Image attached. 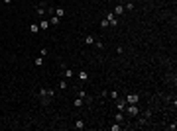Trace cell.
<instances>
[{"mask_svg": "<svg viewBox=\"0 0 177 131\" xmlns=\"http://www.w3.org/2000/svg\"><path fill=\"white\" fill-rule=\"evenodd\" d=\"M106 18V22H108V26H112V28H116L118 26V16H114L112 12H108V14L104 16Z\"/></svg>", "mask_w": 177, "mask_h": 131, "instance_id": "cell-1", "label": "cell"}, {"mask_svg": "<svg viewBox=\"0 0 177 131\" xmlns=\"http://www.w3.org/2000/svg\"><path fill=\"white\" fill-rule=\"evenodd\" d=\"M59 20H61V18H57V16H51L49 24H51V26H57V24H59Z\"/></svg>", "mask_w": 177, "mask_h": 131, "instance_id": "cell-15", "label": "cell"}, {"mask_svg": "<svg viewBox=\"0 0 177 131\" xmlns=\"http://www.w3.org/2000/svg\"><path fill=\"white\" fill-rule=\"evenodd\" d=\"M2 2H4V4H12V0H2Z\"/></svg>", "mask_w": 177, "mask_h": 131, "instance_id": "cell-25", "label": "cell"}, {"mask_svg": "<svg viewBox=\"0 0 177 131\" xmlns=\"http://www.w3.org/2000/svg\"><path fill=\"white\" fill-rule=\"evenodd\" d=\"M53 96H55V92H53V90H51V88H49V90H47V98H49V100H51V98H53Z\"/></svg>", "mask_w": 177, "mask_h": 131, "instance_id": "cell-24", "label": "cell"}, {"mask_svg": "<svg viewBox=\"0 0 177 131\" xmlns=\"http://www.w3.org/2000/svg\"><path fill=\"white\" fill-rule=\"evenodd\" d=\"M59 88H61V90H67V80H61V82H59Z\"/></svg>", "mask_w": 177, "mask_h": 131, "instance_id": "cell-20", "label": "cell"}, {"mask_svg": "<svg viewBox=\"0 0 177 131\" xmlns=\"http://www.w3.org/2000/svg\"><path fill=\"white\" fill-rule=\"evenodd\" d=\"M116 123L124 125V112H118V114H116Z\"/></svg>", "mask_w": 177, "mask_h": 131, "instance_id": "cell-8", "label": "cell"}, {"mask_svg": "<svg viewBox=\"0 0 177 131\" xmlns=\"http://www.w3.org/2000/svg\"><path fill=\"white\" fill-rule=\"evenodd\" d=\"M106 96H110L112 100H118V92H114V90H112V92H108Z\"/></svg>", "mask_w": 177, "mask_h": 131, "instance_id": "cell-19", "label": "cell"}, {"mask_svg": "<svg viewBox=\"0 0 177 131\" xmlns=\"http://www.w3.org/2000/svg\"><path fill=\"white\" fill-rule=\"evenodd\" d=\"M83 104H85V100H83V98H79V96H77V98H75V106H77V108H81Z\"/></svg>", "mask_w": 177, "mask_h": 131, "instance_id": "cell-13", "label": "cell"}, {"mask_svg": "<svg viewBox=\"0 0 177 131\" xmlns=\"http://www.w3.org/2000/svg\"><path fill=\"white\" fill-rule=\"evenodd\" d=\"M128 114H130V116H138V114H140V108H138V106H136V104H128ZM124 110V112H126Z\"/></svg>", "mask_w": 177, "mask_h": 131, "instance_id": "cell-2", "label": "cell"}, {"mask_svg": "<svg viewBox=\"0 0 177 131\" xmlns=\"http://www.w3.org/2000/svg\"><path fill=\"white\" fill-rule=\"evenodd\" d=\"M126 10H134V2H126Z\"/></svg>", "mask_w": 177, "mask_h": 131, "instance_id": "cell-23", "label": "cell"}, {"mask_svg": "<svg viewBox=\"0 0 177 131\" xmlns=\"http://www.w3.org/2000/svg\"><path fill=\"white\" fill-rule=\"evenodd\" d=\"M36 12H37L39 16H45V2H41V4L36 8Z\"/></svg>", "mask_w": 177, "mask_h": 131, "instance_id": "cell-6", "label": "cell"}, {"mask_svg": "<svg viewBox=\"0 0 177 131\" xmlns=\"http://www.w3.org/2000/svg\"><path fill=\"white\" fill-rule=\"evenodd\" d=\"M55 16H57V18H61V16H65V10H63L61 6H57V8H55Z\"/></svg>", "mask_w": 177, "mask_h": 131, "instance_id": "cell-10", "label": "cell"}, {"mask_svg": "<svg viewBox=\"0 0 177 131\" xmlns=\"http://www.w3.org/2000/svg\"><path fill=\"white\" fill-rule=\"evenodd\" d=\"M112 14H114V16H122V14H124V4H118V6L114 8Z\"/></svg>", "mask_w": 177, "mask_h": 131, "instance_id": "cell-5", "label": "cell"}, {"mask_svg": "<svg viewBox=\"0 0 177 131\" xmlns=\"http://www.w3.org/2000/svg\"><path fill=\"white\" fill-rule=\"evenodd\" d=\"M73 69H65V71H63V76H65V78H73Z\"/></svg>", "mask_w": 177, "mask_h": 131, "instance_id": "cell-9", "label": "cell"}, {"mask_svg": "<svg viewBox=\"0 0 177 131\" xmlns=\"http://www.w3.org/2000/svg\"><path fill=\"white\" fill-rule=\"evenodd\" d=\"M124 100H126V104H136L138 100H140V96H138V94H126Z\"/></svg>", "mask_w": 177, "mask_h": 131, "instance_id": "cell-3", "label": "cell"}, {"mask_svg": "<svg viewBox=\"0 0 177 131\" xmlns=\"http://www.w3.org/2000/svg\"><path fill=\"white\" fill-rule=\"evenodd\" d=\"M110 129H112V131H120V129H122V123H114V125H110Z\"/></svg>", "mask_w": 177, "mask_h": 131, "instance_id": "cell-17", "label": "cell"}, {"mask_svg": "<svg viewBox=\"0 0 177 131\" xmlns=\"http://www.w3.org/2000/svg\"><path fill=\"white\" fill-rule=\"evenodd\" d=\"M34 65H36V67H41V65H43V57H37L36 61H34Z\"/></svg>", "mask_w": 177, "mask_h": 131, "instance_id": "cell-16", "label": "cell"}, {"mask_svg": "<svg viewBox=\"0 0 177 131\" xmlns=\"http://www.w3.org/2000/svg\"><path fill=\"white\" fill-rule=\"evenodd\" d=\"M124 108H126V100H124V98H122V100L118 98V100H116V110H118V112H124Z\"/></svg>", "mask_w": 177, "mask_h": 131, "instance_id": "cell-4", "label": "cell"}, {"mask_svg": "<svg viewBox=\"0 0 177 131\" xmlns=\"http://www.w3.org/2000/svg\"><path fill=\"white\" fill-rule=\"evenodd\" d=\"M77 94H79V98H83V100H85V98H87V92H85V90H79V92H77Z\"/></svg>", "mask_w": 177, "mask_h": 131, "instance_id": "cell-21", "label": "cell"}, {"mask_svg": "<svg viewBox=\"0 0 177 131\" xmlns=\"http://www.w3.org/2000/svg\"><path fill=\"white\" fill-rule=\"evenodd\" d=\"M100 28H102V29H106V28H108V22H106V18H104L102 22H100Z\"/></svg>", "mask_w": 177, "mask_h": 131, "instance_id": "cell-22", "label": "cell"}, {"mask_svg": "<svg viewBox=\"0 0 177 131\" xmlns=\"http://www.w3.org/2000/svg\"><path fill=\"white\" fill-rule=\"evenodd\" d=\"M79 80H83V82L88 80V73H87V71H79Z\"/></svg>", "mask_w": 177, "mask_h": 131, "instance_id": "cell-7", "label": "cell"}, {"mask_svg": "<svg viewBox=\"0 0 177 131\" xmlns=\"http://www.w3.org/2000/svg\"><path fill=\"white\" fill-rule=\"evenodd\" d=\"M85 43L93 45V43H95V37H93V35H85Z\"/></svg>", "mask_w": 177, "mask_h": 131, "instance_id": "cell-11", "label": "cell"}, {"mask_svg": "<svg viewBox=\"0 0 177 131\" xmlns=\"http://www.w3.org/2000/svg\"><path fill=\"white\" fill-rule=\"evenodd\" d=\"M37 26H39V29H47V26H49V22H47V20H41V22L37 24Z\"/></svg>", "mask_w": 177, "mask_h": 131, "instance_id": "cell-12", "label": "cell"}, {"mask_svg": "<svg viewBox=\"0 0 177 131\" xmlns=\"http://www.w3.org/2000/svg\"><path fill=\"white\" fill-rule=\"evenodd\" d=\"M32 33H37V31H39V26H37V24H32Z\"/></svg>", "mask_w": 177, "mask_h": 131, "instance_id": "cell-18", "label": "cell"}, {"mask_svg": "<svg viewBox=\"0 0 177 131\" xmlns=\"http://www.w3.org/2000/svg\"><path fill=\"white\" fill-rule=\"evenodd\" d=\"M75 127H77V129H85V123H83V119H77V121H75Z\"/></svg>", "mask_w": 177, "mask_h": 131, "instance_id": "cell-14", "label": "cell"}]
</instances>
